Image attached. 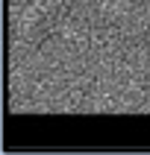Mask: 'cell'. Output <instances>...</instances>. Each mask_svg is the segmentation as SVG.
Masks as SVG:
<instances>
[]
</instances>
